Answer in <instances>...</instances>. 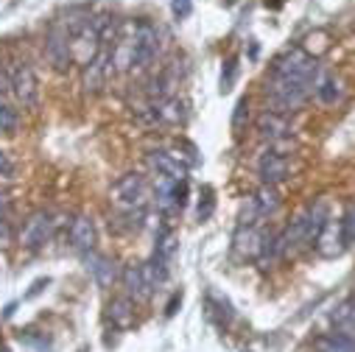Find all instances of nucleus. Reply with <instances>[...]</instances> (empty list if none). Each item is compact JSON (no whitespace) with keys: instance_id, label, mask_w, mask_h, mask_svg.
<instances>
[{"instance_id":"obj_1","label":"nucleus","mask_w":355,"mask_h":352,"mask_svg":"<svg viewBox=\"0 0 355 352\" xmlns=\"http://www.w3.org/2000/svg\"><path fill=\"white\" fill-rule=\"evenodd\" d=\"M316 81H319V62L302 48L286 51L272 62L269 78H266L269 109L277 115H288L300 109L308 101V96L316 90Z\"/></svg>"},{"instance_id":"obj_2","label":"nucleus","mask_w":355,"mask_h":352,"mask_svg":"<svg viewBox=\"0 0 355 352\" xmlns=\"http://www.w3.org/2000/svg\"><path fill=\"white\" fill-rule=\"evenodd\" d=\"M157 53H159V34L148 20L121 23L112 45L115 70H148Z\"/></svg>"},{"instance_id":"obj_3","label":"nucleus","mask_w":355,"mask_h":352,"mask_svg":"<svg viewBox=\"0 0 355 352\" xmlns=\"http://www.w3.org/2000/svg\"><path fill=\"white\" fill-rule=\"evenodd\" d=\"M110 202L112 207L121 213L126 224V229H140L146 221V204H148V182L143 179L140 173H126L112 185L110 191Z\"/></svg>"},{"instance_id":"obj_4","label":"nucleus","mask_w":355,"mask_h":352,"mask_svg":"<svg viewBox=\"0 0 355 352\" xmlns=\"http://www.w3.org/2000/svg\"><path fill=\"white\" fill-rule=\"evenodd\" d=\"M330 213H327V202H316L311 204L305 213L297 215V221H291V227L277 238V246H280V254H288V252H297L302 246H313L319 232L324 229Z\"/></svg>"},{"instance_id":"obj_5","label":"nucleus","mask_w":355,"mask_h":352,"mask_svg":"<svg viewBox=\"0 0 355 352\" xmlns=\"http://www.w3.org/2000/svg\"><path fill=\"white\" fill-rule=\"evenodd\" d=\"M112 45L115 42H104L98 56L93 62L84 64V76H81V84H84V93L90 96H98L107 81H110V73H115V62H112Z\"/></svg>"},{"instance_id":"obj_6","label":"nucleus","mask_w":355,"mask_h":352,"mask_svg":"<svg viewBox=\"0 0 355 352\" xmlns=\"http://www.w3.org/2000/svg\"><path fill=\"white\" fill-rule=\"evenodd\" d=\"M154 204L162 213H173V210H182L185 199H188V179H171V176H157L154 182Z\"/></svg>"},{"instance_id":"obj_7","label":"nucleus","mask_w":355,"mask_h":352,"mask_svg":"<svg viewBox=\"0 0 355 352\" xmlns=\"http://www.w3.org/2000/svg\"><path fill=\"white\" fill-rule=\"evenodd\" d=\"M9 76H12L15 98H17L26 109H34L37 101H40V81H37V73H34L26 62H15V67L9 70Z\"/></svg>"},{"instance_id":"obj_8","label":"nucleus","mask_w":355,"mask_h":352,"mask_svg":"<svg viewBox=\"0 0 355 352\" xmlns=\"http://www.w3.org/2000/svg\"><path fill=\"white\" fill-rule=\"evenodd\" d=\"M56 224H59V221H56L53 213H45V210L34 213V215L26 221L23 232H20V243H23L26 249H40L45 240H51Z\"/></svg>"},{"instance_id":"obj_9","label":"nucleus","mask_w":355,"mask_h":352,"mask_svg":"<svg viewBox=\"0 0 355 352\" xmlns=\"http://www.w3.org/2000/svg\"><path fill=\"white\" fill-rule=\"evenodd\" d=\"M45 53H48V62H51L56 70H67V67H70L73 51H70V31H67V26L56 23V26L48 31Z\"/></svg>"},{"instance_id":"obj_10","label":"nucleus","mask_w":355,"mask_h":352,"mask_svg":"<svg viewBox=\"0 0 355 352\" xmlns=\"http://www.w3.org/2000/svg\"><path fill=\"white\" fill-rule=\"evenodd\" d=\"M313 246H316V252H319L322 257H327V260L344 254V249H347L349 243H347L341 218H327V224H324V229L319 232V238H316Z\"/></svg>"},{"instance_id":"obj_11","label":"nucleus","mask_w":355,"mask_h":352,"mask_svg":"<svg viewBox=\"0 0 355 352\" xmlns=\"http://www.w3.org/2000/svg\"><path fill=\"white\" fill-rule=\"evenodd\" d=\"M121 280H123L126 297H132L135 302H143L154 294V283L146 272V263H129V266L123 269V274H121Z\"/></svg>"},{"instance_id":"obj_12","label":"nucleus","mask_w":355,"mask_h":352,"mask_svg":"<svg viewBox=\"0 0 355 352\" xmlns=\"http://www.w3.org/2000/svg\"><path fill=\"white\" fill-rule=\"evenodd\" d=\"M67 238H70V246H73L76 252H84V254L93 252V249H96V240H98L93 218H90V215H76V218L70 221Z\"/></svg>"},{"instance_id":"obj_13","label":"nucleus","mask_w":355,"mask_h":352,"mask_svg":"<svg viewBox=\"0 0 355 352\" xmlns=\"http://www.w3.org/2000/svg\"><path fill=\"white\" fill-rule=\"evenodd\" d=\"M260 179H263V185H277V182H283V179H288V170H291V165H288V157L283 154V151H266L263 157H260Z\"/></svg>"},{"instance_id":"obj_14","label":"nucleus","mask_w":355,"mask_h":352,"mask_svg":"<svg viewBox=\"0 0 355 352\" xmlns=\"http://www.w3.org/2000/svg\"><path fill=\"white\" fill-rule=\"evenodd\" d=\"M84 263H87V272L93 274V280H96L98 288H110V285L115 283L118 272H115V263H112L107 254H98V252L93 249V252L84 254Z\"/></svg>"},{"instance_id":"obj_15","label":"nucleus","mask_w":355,"mask_h":352,"mask_svg":"<svg viewBox=\"0 0 355 352\" xmlns=\"http://www.w3.org/2000/svg\"><path fill=\"white\" fill-rule=\"evenodd\" d=\"M257 132L263 140H269V143H280L291 134V126H288V118L286 115H277L272 109H266L260 118H257Z\"/></svg>"},{"instance_id":"obj_16","label":"nucleus","mask_w":355,"mask_h":352,"mask_svg":"<svg viewBox=\"0 0 355 352\" xmlns=\"http://www.w3.org/2000/svg\"><path fill=\"white\" fill-rule=\"evenodd\" d=\"M148 165L157 170V176H171V179H185L188 176V165H182L180 159L173 157V151H151L148 154Z\"/></svg>"},{"instance_id":"obj_17","label":"nucleus","mask_w":355,"mask_h":352,"mask_svg":"<svg viewBox=\"0 0 355 352\" xmlns=\"http://www.w3.org/2000/svg\"><path fill=\"white\" fill-rule=\"evenodd\" d=\"M107 319L118 330H129L135 324V299L132 297H115L107 305Z\"/></svg>"},{"instance_id":"obj_18","label":"nucleus","mask_w":355,"mask_h":352,"mask_svg":"<svg viewBox=\"0 0 355 352\" xmlns=\"http://www.w3.org/2000/svg\"><path fill=\"white\" fill-rule=\"evenodd\" d=\"M263 232H257V227H238L235 232V252L241 257H260L263 252Z\"/></svg>"},{"instance_id":"obj_19","label":"nucleus","mask_w":355,"mask_h":352,"mask_svg":"<svg viewBox=\"0 0 355 352\" xmlns=\"http://www.w3.org/2000/svg\"><path fill=\"white\" fill-rule=\"evenodd\" d=\"M316 352H355V338L341 335V333H327L313 341Z\"/></svg>"},{"instance_id":"obj_20","label":"nucleus","mask_w":355,"mask_h":352,"mask_svg":"<svg viewBox=\"0 0 355 352\" xmlns=\"http://www.w3.org/2000/svg\"><path fill=\"white\" fill-rule=\"evenodd\" d=\"M316 98L322 101V104H336L338 98H341V84H338V78L336 76H330V73H319V81H316Z\"/></svg>"},{"instance_id":"obj_21","label":"nucleus","mask_w":355,"mask_h":352,"mask_svg":"<svg viewBox=\"0 0 355 352\" xmlns=\"http://www.w3.org/2000/svg\"><path fill=\"white\" fill-rule=\"evenodd\" d=\"M254 207H257V213H260V218H266V215H272L277 207H280V193L275 191V185H263L257 193H254Z\"/></svg>"},{"instance_id":"obj_22","label":"nucleus","mask_w":355,"mask_h":352,"mask_svg":"<svg viewBox=\"0 0 355 352\" xmlns=\"http://www.w3.org/2000/svg\"><path fill=\"white\" fill-rule=\"evenodd\" d=\"M173 252H176V235H173V229H171V227H159V232H157V243H154V254L171 263Z\"/></svg>"},{"instance_id":"obj_23","label":"nucleus","mask_w":355,"mask_h":352,"mask_svg":"<svg viewBox=\"0 0 355 352\" xmlns=\"http://www.w3.org/2000/svg\"><path fill=\"white\" fill-rule=\"evenodd\" d=\"M17 123H20L17 109L9 101L0 98V134H15L17 132Z\"/></svg>"},{"instance_id":"obj_24","label":"nucleus","mask_w":355,"mask_h":352,"mask_svg":"<svg viewBox=\"0 0 355 352\" xmlns=\"http://www.w3.org/2000/svg\"><path fill=\"white\" fill-rule=\"evenodd\" d=\"M246 121H249V98H241L235 104V112H232V132L241 134V129L246 126Z\"/></svg>"},{"instance_id":"obj_25","label":"nucleus","mask_w":355,"mask_h":352,"mask_svg":"<svg viewBox=\"0 0 355 352\" xmlns=\"http://www.w3.org/2000/svg\"><path fill=\"white\" fill-rule=\"evenodd\" d=\"M235 76H238V62L235 59H227L224 62V70H221V93H230L232 90Z\"/></svg>"},{"instance_id":"obj_26","label":"nucleus","mask_w":355,"mask_h":352,"mask_svg":"<svg viewBox=\"0 0 355 352\" xmlns=\"http://www.w3.org/2000/svg\"><path fill=\"white\" fill-rule=\"evenodd\" d=\"M341 224H344V235H347V243H355V207H349V210L344 213Z\"/></svg>"},{"instance_id":"obj_27","label":"nucleus","mask_w":355,"mask_h":352,"mask_svg":"<svg viewBox=\"0 0 355 352\" xmlns=\"http://www.w3.org/2000/svg\"><path fill=\"white\" fill-rule=\"evenodd\" d=\"M171 12H173L176 20H185V17H191L193 6H191V0H173V3H171Z\"/></svg>"},{"instance_id":"obj_28","label":"nucleus","mask_w":355,"mask_h":352,"mask_svg":"<svg viewBox=\"0 0 355 352\" xmlns=\"http://www.w3.org/2000/svg\"><path fill=\"white\" fill-rule=\"evenodd\" d=\"M0 179H15V162L6 151H0Z\"/></svg>"},{"instance_id":"obj_29","label":"nucleus","mask_w":355,"mask_h":352,"mask_svg":"<svg viewBox=\"0 0 355 352\" xmlns=\"http://www.w3.org/2000/svg\"><path fill=\"white\" fill-rule=\"evenodd\" d=\"M210 213H213V191L205 188V207L199 204V218H207Z\"/></svg>"},{"instance_id":"obj_30","label":"nucleus","mask_w":355,"mask_h":352,"mask_svg":"<svg viewBox=\"0 0 355 352\" xmlns=\"http://www.w3.org/2000/svg\"><path fill=\"white\" fill-rule=\"evenodd\" d=\"M12 243V227H9V218L0 221V246H9Z\"/></svg>"},{"instance_id":"obj_31","label":"nucleus","mask_w":355,"mask_h":352,"mask_svg":"<svg viewBox=\"0 0 355 352\" xmlns=\"http://www.w3.org/2000/svg\"><path fill=\"white\" fill-rule=\"evenodd\" d=\"M0 93H15V90H12V76H9V70H0Z\"/></svg>"},{"instance_id":"obj_32","label":"nucleus","mask_w":355,"mask_h":352,"mask_svg":"<svg viewBox=\"0 0 355 352\" xmlns=\"http://www.w3.org/2000/svg\"><path fill=\"white\" fill-rule=\"evenodd\" d=\"M180 302H182V294H173V299L168 302V308H165V313H168V316H173V313H176V305H180Z\"/></svg>"},{"instance_id":"obj_33","label":"nucleus","mask_w":355,"mask_h":352,"mask_svg":"<svg viewBox=\"0 0 355 352\" xmlns=\"http://www.w3.org/2000/svg\"><path fill=\"white\" fill-rule=\"evenodd\" d=\"M3 218H9V199L0 193V221H3Z\"/></svg>"},{"instance_id":"obj_34","label":"nucleus","mask_w":355,"mask_h":352,"mask_svg":"<svg viewBox=\"0 0 355 352\" xmlns=\"http://www.w3.org/2000/svg\"><path fill=\"white\" fill-rule=\"evenodd\" d=\"M286 3V0H266V6H272V9H280Z\"/></svg>"},{"instance_id":"obj_35","label":"nucleus","mask_w":355,"mask_h":352,"mask_svg":"<svg viewBox=\"0 0 355 352\" xmlns=\"http://www.w3.org/2000/svg\"><path fill=\"white\" fill-rule=\"evenodd\" d=\"M246 352H249V349H246Z\"/></svg>"}]
</instances>
